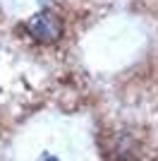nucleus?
I'll return each mask as SVG.
<instances>
[{
  "instance_id": "f257e3e1",
  "label": "nucleus",
  "mask_w": 158,
  "mask_h": 161,
  "mask_svg": "<svg viewBox=\"0 0 158 161\" xmlns=\"http://www.w3.org/2000/svg\"><path fill=\"white\" fill-rule=\"evenodd\" d=\"M24 31L36 43H55L62 36V19L53 10H41L24 22Z\"/></svg>"
}]
</instances>
